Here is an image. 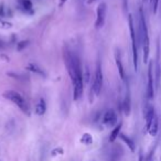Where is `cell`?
Listing matches in <instances>:
<instances>
[{
  "instance_id": "obj_1",
  "label": "cell",
  "mask_w": 161,
  "mask_h": 161,
  "mask_svg": "<svg viewBox=\"0 0 161 161\" xmlns=\"http://www.w3.org/2000/svg\"><path fill=\"white\" fill-rule=\"evenodd\" d=\"M64 63L70 76L72 84H73V92H74V100L81 99L84 91V82H83V69L81 65L79 57L75 52H73L69 48H64L63 52Z\"/></svg>"
},
{
  "instance_id": "obj_23",
  "label": "cell",
  "mask_w": 161,
  "mask_h": 161,
  "mask_svg": "<svg viewBox=\"0 0 161 161\" xmlns=\"http://www.w3.org/2000/svg\"><path fill=\"white\" fill-rule=\"evenodd\" d=\"M66 1H67V0H60V2H59V7H60V8H61V7H63V6H64V3H65Z\"/></svg>"
},
{
  "instance_id": "obj_24",
  "label": "cell",
  "mask_w": 161,
  "mask_h": 161,
  "mask_svg": "<svg viewBox=\"0 0 161 161\" xmlns=\"http://www.w3.org/2000/svg\"><path fill=\"white\" fill-rule=\"evenodd\" d=\"M3 17V6L1 5L0 6V18H2Z\"/></svg>"
},
{
  "instance_id": "obj_27",
  "label": "cell",
  "mask_w": 161,
  "mask_h": 161,
  "mask_svg": "<svg viewBox=\"0 0 161 161\" xmlns=\"http://www.w3.org/2000/svg\"><path fill=\"white\" fill-rule=\"evenodd\" d=\"M142 1H143V2H147V1H149V0H142Z\"/></svg>"
},
{
  "instance_id": "obj_19",
  "label": "cell",
  "mask_w": 161,
  "mask_h": 161,
  "mask_svg": "<svg viewBox=\"0 0 161 161\" xmlns=\"http://www.w3.org/2000/svg\"><path fill=\"white\" fill-rule=\"evenodd\" d=\"M149 3H150V9H151V12L154 14L157 13V10H158V5H159V0H149Z\"/></svg>"
},
{
  "instance_id": "obj_18",
  "label": "cell",
  "mask_w": 161,
  "mask_h": 161,
  "mask_svg": "<svg viewBox=\"0 0 161 161\" xmlns=\"http://www.w3.org/2000/svg\"><path fill=\"white\" fill-rule=\"evenodd\" d=\"M19 2H20V5L24 10H27V11L32 10V2L30 0H19Z\"/></svg>"
},
{
  "instance_id": "obj_25",
  "label": "cell",
  "mask_w": 161,
  "mask_h": 161,
  "mask_svg": "<svg viewBox=\"0 0 161 161\" xmlns=\"http://www.w3.org/2000/svg\"><path fill=\"white\" fill-rule=\"evenodd\" d=\"M138 161H143V157H142V154H139V159H138Z\"/></svg>"
},
{
  "instance_id": "obj_10",
  "label": "cell",
  "mask_w": 161,
  "mask_h": 161,
  "mask_svg": "<svg viewBox=\"0 0 161 161\" xmlns=\"http://www.w3.org/2000/svg\"><path fill=\"white\" fill-rule=\"evenodd\" d=\"M115 61H116V65H117V69H118L119 76L123 81H126V73H125V69H124V65H123V61H121V57H120V53L117 50L116 53H115Z\"/></svg>"
},
{
  "instance_id": "obj_21",
  "label": "cell",
  "mask_w": 161,
  "mask_h": 161,
  "mask_svg": "<svg viewBox=\"0 0 161 161\" xmlns=\"http://www.w3.org/2000/svg\"><path fill=\"white\" fill-rule=\"evenodd\" d=\"M29 41L28 40H26V41H20L19 43H17V50L19 51V52H21L22 50H24L27 46L29 45Z\"/></svg>"
},
{
  "instance_id": "obj_17",
  "label": "cell",
  "mask_w": 161,
  "mask_h": 161,
  "mask_svg": "<svg viewBox=\"0 0 161 161\" xmlns=\"http://www.w3.org/2000/svg\"><path fill=\"white\" fill-rule=\"evenodd\" d=\"M91 81V73H90V67L87 65H85L83 69V82L84 83H90Z\"/></svg>"
},
{
  "instance_id": "obj_12",
  "label": "cell",
  "mask_w": 161,
  "mask_h": 161,
  "mask_svg": "<svg viewBox=\"0 0 161 161\" xmlns=\"http://www.w3.org/2000/svg\"><path fill=\"white\" fill-rule=\"evenodd\" d=\"M46 112V103L44 100V98H39L38 103L35 105V114L38 116H42Z\"/></svg>"
},
{
  "instance_id": "obj_13",
  "label": "cell",
  "mask_w": 161,
  "mask_h": 161,
  "mask_svg": "<svg viewBox=\"0 0 161 161\" xmlns=\"http://www.w3.org/2000/svg\"><path fill=\"white\" fill-rule=\"evenodd\" d=\"M28 71L30 72H33L35 74H38V75H40V76H44L45 77V73H44V71L38 65V64L35 63H30L29 65H27V67H26Z\"/></svg>"
},
{
  "instance_id": "obj_7",
  "label": "cell",
  "mask_w": 161,
  "mask_h": 161,
  "mask_svg": "<svg viewBox=\"0 0 161 161\" xmlns=\"http://www.w3.org/2000/svg\"><path fill=\"white\" fill-rule=\"evenodd\" d=\"M152 66H154V62L150 61L149 65H148V83H147V96L149 99L154 98V70H152Z\"/></svg>"
},
{
  "instance_id": "obj_2",
  "label": "cell",
  "mask_w": 161,
  "mask_h": 161,
  "mask_svg": "<svg viewBox=\"0 0 161 161\" xmlns=\"http://www.w3.org/2000/svg\"><path fill=\"white\" fill-rule=\"evenodd\" d=\"M139 19H138V33H139V41L142 46L143 51V63H148L149 61V53H150V40H149V34H148V27L145 13L142 7L139 8Z\"/></svg>"
},
{
  "instance_id": "obj_14",
  "label": "cell",
  "mask_w": 161,
  "mask_h": 161,
  "mask_svg": "<svg viewBox=\"0 0 161 161\" xmlns=\"http://www.w3.org/2000/svg\"><path fill=\"white\" fill-rule=\"evenodd\" d=\"M119 138H120V139H121L123 141H124V142H125V143H126L127 147L129 148V149H130L133 152L135 151V150H136V146H135V142H133V140L130 139V138H129L128 136H126L125 133H120V135H119Z\"/></svg>"
},
{
  "instance_id": "obj_26",
  "label": "cell",
  "mask_w": 161,
  "mask_h": 161,
  "mask_svg": "<svg viewBox=\"0 0 161 161\" xmlns=\"http://www.w3.org/2000/svg\"><path fill=\"white\" fill-rule=\"evenodd\" d=\"M95 1H96V0H87V3H88V5H92V3L95 2Z\"/></svg>"
},
{
  "instance_id": "obj_9",
  "label": "cell",
  "mask_w": 161,
  "mask_h": 161,
  "mask_svg": "<svg viewBox=\"0 0 161 161\" xmlns=\"http://www.w3.org/2000/svg\"><path fill=\"white\" fill-rule=\"evenodd\" d=\"M103 124L106 127H115L117 124V114L114 109H108L103 116Z\"/></svg>"
},
{
  "instance_id": "obj_16",
  "label": "cell",
  "mask_w": 161,
  "mask_h": 161,
  "mask_svg": "<svg viewBox=\"0 0 161 161\" xmlns=\"http://www.w3.org/2000/svg\"><path fill=\"white\" fill-rule=\"evenodd\" d=\"M81 143L86 145V146H90V145H92V143H93V136L88 133H83V136L81 137Z\"/></svg>"
},
{
  "instance_id": "obj_6",
  "label": "cell",
  "mask_w": 161,
  "mask_h": 161,
  "mask_svg": "<svg viewBox=\"0 0 161 161\" xmlns=\"http://www.w3.org/2000/svg\"><path fill=\"white\" fill-rule=\"evenodd\" d=\"M106 12H107V5L106 2H100L96 11V20H95V28L102 29L105 26Z\"/></svg>"
},
{
  "instance_id": "obj_15",
  "label": "cell",
  "mask_w": 161,
  "mask_h": 161,
  "mask_svg": "<svg viewBox=\"0 0 161 161\" xmlns=\"http://www.w3.org/2000/svg\"><path fill=\"white\" fill-rule=\"evenodd\" d=\"M121 127H123V124H121V123H119L118 125H116V126L114 127L112 131L110 133V136H109V142H114V141L116 140V138L120 135Z\"/></svg>"
},
{
  "instance_id": "obj_3",
  "label": "cell",
  "mask_w": 161,
  "mask_h": 161,
  "mask_svg": "<svg viewBox=\"0 0 161 161\" xmlns=\"http://www.w3.org/2000/svg\"><path fill=\"white\" fill-rule=\"evenodd\" d=\"M2 96L6 98V99H9L10 102H12L14 105L18 106V107L20 108L21 112L29 115L28 104H27L26 99L23 98V96H22L20 93H18V92H15V91H12V90H9V91L3 92Z\"/></svg>"
},
{
  "instance_id": "obj_5",
  "label": "cell",
  "mask_w": 161,
  "mask_h": 161,
  "mask_svg": "<svg viewBox=\"0 0 161 161\" xmlns=\"http://www.w3.org/2000/svg\"><path fill=\"white\" fill-rule=\"evenodd\" d=\"M103 81H104V76H103V70H102V62H100V60H98L96 63L95 74H94V82L92 86V92L96 97L99 96V94L102 92Z\"/></svg>"
},
{
  "instance_id": "obj_20",
  "label": "cell",
  "mask_w": 161,
  "mask_h": 161,
  "mask_svg": "<svg viewBox=\"0 0 161 161\" xmlns=\"http://www.w3.org/2000/svg\"><path fill=\"white\" fill-rule=\"evenodd\" d=\"M12 23L11 22H8L2 20V18H0V29H3V30H8V29L12 28Z\"/></svg>"
},
{
  "instance_id": "obj_4",
  "label": "cell",
  "mask_w": 161,
  "mask_h": 161,
  "mask_svg": "<svg viewBox=\"0 0 161 161\" xmlns=\"http://www.w3.org/2000/svg\"><path fill=\"white\" fill-rule=\"evenodd\" d=\"M128 26H129V32H130V39H131V49H133V61L135 71L138 70V39L136 34V30L133 26V15H128Z\"/></svg>"
},
{
  "instance_id": "obj_11",
  "label": "cell",
  "mask_w": 161,
  "mask_h": 161,
  "mask_svg": "<svg viewBox=\"0 0 161 161\" xmlns=\"http://www.w3.org/2000/svg\"><path fill=\"white\" fill-rule=\"evenodd\" d=\"M130 109H131V102H130V93H129V88H127V93L125 99L123 102V112L124 114L128 116L130 114Z\"/></svg>"
},
{
  "instance_id": "obj_8",
  "label": "cell",
  "mask_w": 161,
  "mask_h": 161,
  "mask_svg": "<svg viewBox=\"0 0 161 161\" xmlns=\"http://www.w3.org/2000/svg\"><path fill=\"white\" fill-rule=\"evenodd\" d=\"M143 116H145V120H146V129L151 125V123L154 121V119L158 117L154 107L152 105H150V104H147L146 107H145V109H143Z\"/></svg>"
},
{
  "instance_id": "obj_22",
  "label": "cell",
  "mask_w": 161,
  "mask_h": 161,
  "mask_svg": "<svg viewBox=\"0 0 161 161\" xmlns=\"http://www.w3.org/2000/svg\"><path fill=\"white\" fill-rule=\"evenodd\" d=\"M63 154H64V150H63V148H61V147H57L51 151V156H52V157H55V156Z\"/></svg>"
}]
</instances>
